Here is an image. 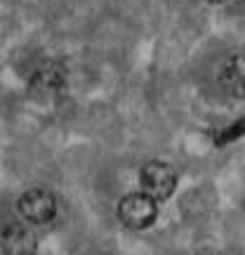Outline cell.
Here are the masks:
<instances>
[{
	"label": "cell",
	"instance_id": "cell-1",
	"mask_svg": "<svg viewBox=\"0 0 245 255\" xmlns=\"http://www.w3.org/2000/svg\"><path fill=\"white\" fill-rule=\"evenodd\" d=\"M139 182H142V194H146L149 199L165 201L177 187V173L172 165L163 163V161H151L142 168L139 173Z\"/></svg>",
	"mask_w": 245,
	"mask_h": 255
},
{
	"label": "cell",
	"instance_id": "cell-2",
	"mask_svg": "<svg viewBox=\"0 0 245 255\" xmlns=\"http://www.w3.org/2000/svg\"><path fill=\"white\" fill-rule=\"evenodd\" d=\"M158 215V203L149 199L146 194H127L125 199L118 203V218L123 225L130 229H146L156 222Z\"/></svg>",
	"mask_w": 245,
	"mask_h": 255
},
{
	"label": "cell",
	"instance_id": "cell-3",
	"mask_svg": "<svg viewBox=\"0 0 245 255\" xmlns=\"http://www.w3.org/2000/svg\"><path fill=\"white\" fill-rule=\"evenodd\" d=\"M17 208L19 215L31 225H47L57 213V201L45 189H28L26 194H21Z\"/></svg>",
	"mask_w": 245,
	"mask_h": 255
},
{
	"label": "cell",
	"instance_id": "cell-4",
	"mask_svg": "<svg viewBox=\"0 0 245 255\" xmlns=\"http://www.w3.org/2000/svg\"><path fill=\"white\" fill-rule=\"evenodd\" d=\"M0 248L5 255H36L38 253V239L24 225H9L2 229Z\"/></svg>",
	"mask_w": 245,
	"mask_h": 255
},
{
	"label": "cell",
	"instance_id": "cell-5",
	"mask_svg": "<svg viewBox=\"0 0 245 255\" xmlns=\"http://www.w3.org/2000/svg\"><path fill=\"white\" fill-rule=\"evenodd\" d=\"M243 55L238 52V55L229 57L224 66H222V71H219V83H222V88L229 92V95H234V97H243Z\"/></svg>",
	"mask_w": 245,
	"mask_h": 255
},
{
	"label": "cell",
	"instance_id": "cell-6",
	"mask_svg": "<svg viewBox=\"0 0 245 255\" xmlns=\"http://www.w3.org/2000/svg\"><path fill=\"white\" fill-rule=\"evenodd\" d=\"M64 78L66 73L59 62H43L33 73V85L40 90H57L64 85Z\"/></svg>",
	"mask_w": 245,
	"mask_h": 255
},
{
	"label": "cell",
	"instance_id": "cell-7",
	"mask_svg": "<svg viewBox=\"0 0 245 255\" xmlns=\"http://www.w3.org/2000/svg\"><path fill=\"white\" fill-rule=\"evenodd\" d=\"M210 2H224V0H210Z\"/></svg>",
	"mask_w": 245,
	"mask_h": 255
}]
</instances>
